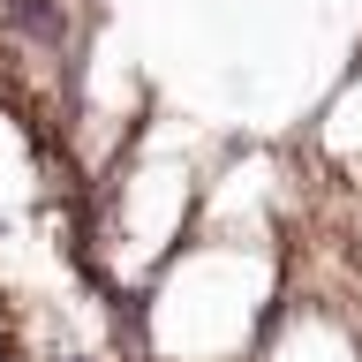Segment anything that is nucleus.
<instances>
[{
    "instance_id": "1",
    "label": "nucleus",
    "mask_w": 362,
    "mask_h": 362,
    "mask_svg": "<svg viewBox=\"0 0 362 362\" xmlns=\"http://www.w3.org/2000/svg\"><path fill=\"white\" fill-rule=\"evenodd\" d=\"M53 362H98V355H83V347H61V355H53Z\"/></svg>"
}]
</instances>
